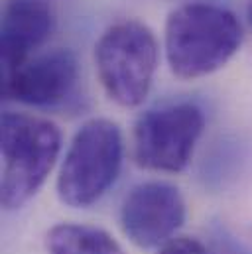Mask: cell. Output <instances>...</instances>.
I'll return each mask as SVG.
<instances>
[{"label": "cell", "instance_id": "cell-1", "mask_svg": "<svg viewBox=\"0 0 252 254\" xmlns=\"http://www.w3.org/2000/svg\"><path fill=\"white\" fill-rule=\"evenodd\" d=\"M166 58L182 79H199L227 65L243 44L239 18L211 2H189L166 20Z\"/></svg>", "mask_w": 252, "mask_h": 254}, {"label": "cell", "instance_id": "cell-2", "mask_svg": "<svg viewBox=\"0 0 252 254\" xmlns=\"http://www.w3.org/2000/svg\"><path fill=\"white\" fill-rule=\"evenodd\" d=\"M2 184L6 211L24 207L46 184L62 152V132L52 121L6 111L0 123Z\"/></svg>", "mask_w": 252, "mask_h": 254}, {"label": "cell", "instance_id": "cell-3", "mask_svg": "<svg viewBox=\"0 0 252 254\" xmlns=\"http://www.w3.org/2000/svg\"><path fill=\"white\" fill-rule=\"evenodd\" d=\"M125 158L121 128L107 119H91L79 128L65 152L58 195L73 209L95 205L119 180Z\"/></svg>", "mask_w": 252, "mask_h": 254}, {"label": "cell", "instance_id": "cell-4", "mask_svg": "<svg viewBox=\"0 0 252 254\" xmlns=\"http://www.w3.org/2000/svg\"><path fill=\"white\" fill-rule=\"evenodd\" d=\"M158 56V40L146 24L123 20L107 28L95 46L97 75L107 95L126 109L140 107L152 89Z\"/></svg>", "mask_w": 252, "mask_h": 254}, {"label": "cell", "instance_id": "cell-5", "mask_svg": "<svg viewBox=\"0 0 252 254\" xmlns=\"http://www.w3.org/2000/svg\"><path fill=\"white\" fill-rule=\"evenodd\" d=\"M203 127L205 115L195 103H172L146 111L132 130L134 162L150 172H184Z\"/></svg>", "mask_w": 252, "mask_h": 254}, {"label": "cell", "instance_id": "cell-6", "mask_svg": "<svg viewBox=\"0 0 252 254\" xmlns=\"http://www.w3.org/2000/svg\"><path fill=\"white\" fill-rule=\"evenodd\" d=\"M188 217L182 191L166 182H144L128 191L121 205V229L138 249H162Z\"/></svg>", "mask_w": 252, "mask_h": 254}, {"label": "cell", "instance_id": "cell-7", "mask_svg": "<svg viewBox=\"0 0 252 254\" xmlns=\"http://www.w3.org/2000/svg\"><path fill=\"white\" fill-rule=\"evenodd\" d=\"M77 75V58L71 50H50L2 75V95L28 107H56L71 95Z\"/></svg>", "mask_w": 252, "mask_h": 254}, {"label": "cell", "instance_id": "cell-8", "mask_svg": "<svg viewBox=\"0 0 252 254\" xmlns=\"http://www.w3.org/2000/svg\"><path fill=\"white\" fill-rule=\"evenodd\" d=\"M56 30L54 10L38 0H8L2 10V75L24 65Z\"/></svg>", "mask_w": 252, "mask_h": 254}, {"label": "cell", "instance_id": "cell-9", "mask_svg": "<svg viewBox=\"0 0 252 254\" xmlns=\"http://www.w3.org/2000/svg\"><path fill=\"white\" fill-rule=\"evenodd\" d=\"M50 254H125L119 241L101 227L60 223L48 231Z\"/></svg>", "mask_w": 252, "mask_h": 254}, {"label": "cell", "instance_id": "cell-10", "mask_svg": "<svg viewBox=\"0 0 252 254\" xmlns=\"http://www.w3.org/2000/svg\"><path fill=\"white\" fill-rule=\"evenodd\" d=\"M211 253L213 254H252L241 241H237L225 227L211 231Z\"/></svg>", "mask_w": 252, "mask_h": 254}, {"label": "cell", "instance_id": "cell-11", "mask_svg": "<svg viewBox=\"0 0 252 254\" xmlns=\"http://www.w3.org/2000/svg\"><path fill=\"white\" fill-rule=\"evenodd\" d=\"M158 254H213L211 247H205L201 241L191 237H176L168 245H164Z\"/></svg>", "mask_w": 252, "mask_h": 254}, {"label": "cell", "instance_id": "cell-12", "mask_svg": "<svg viewBox=\"0 0 252 254\" xmlns=\"http://www.w3.org/2000/svg\"><path fill=\"white\" fill-rule=\"evenodd\" d=\"M247 18H249V24L252 28V0H249V6H247Z\"/></svg>", "mask_w": 252, "mask_h": 254}]
</instances>
